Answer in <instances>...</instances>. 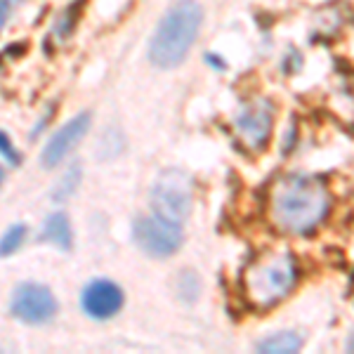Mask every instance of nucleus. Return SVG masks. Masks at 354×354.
Segmentation results:
<instances>
[{
  "label": "nucleus",
  "instance_id": "14",
  "mask_svg": "<svg viewBox=\"0 0 354 354\" xmlns=\"http://www.w3.org/2000/svg\"><path fill=\"white\" fill-rule=\"evenodd\" d=\"M24 239H26V225L10 227L3 234V239H0V258H8V255L17 253L21 248V243H24Z\"/></svg>",
  "mask_w": 354,
  "mask_h": 354
},
{
  "label": "nucleus",
  "instance_id": "12",
  "mask_svg": "<svg viewBox=\"0 0 354 354\" xmlns=\"http://www.w3.org/2000/svg\"><path fill=\"white\" fill-rule=\"evenodd\" d=\"M81 165L78 163H73L71 168L66 170L64 173V177H62L59 182H57V187L53 189V198H55V203H64V201H68V198L76 194V189H78V182H81Z\"/></svg>",
  "mask_w": 354,
  "mask_h": 354
},
{
  "label": "nucleus",
  "instance_id": "8",
  "mask_svg": "<svg viewBox=\"0 0 354 354\" xmlns=\"http://www.w3.org/2000/svg\"><path fill=\"white\" fill-rule=\"evenodd\" d=\"M90 113L83 111L78 113V116H73L71 121H66L64 125H62L57 133L50 137V142L45 145V149L41 153V163L43 168H55L57 163H62L66 158V153L73 149V147L78 145V142L83 140L85 133L90 130Z\"/></svg>",
  "mask_w": 354,
  "mask_h": 354
},
{
  "label": "nucleus",
  "instance_id": "6",
  "mask_svg": "<svg viewBox=\"0 0 354 354\" xmlns=\"http://www.w3.org/2000/svg\"><path fill=\"white\" fill-rule=\"evenodd\" d=\"M274 128V106L267 100H253L239 111L234 130L239 142L250 151H262L272 137Z\"/></svg>",
  "mask_w": 354,
  "mask_h": 354
},
{
  "label": "nucleus",
  "instance_id": "9",
  "mask_svg": "<svg viewBox=\"0 0 354 354\" xmlns=\"http://www.w3.org/2000/svg\"><path fill=\"white\" fill-rule=\"evenodd\" d=\"M81 302H83V310L88 317L104 322V319H111L113 314L121 312L123 290L113 281L97 279V281H90L88 286H85L83 295H81Z\"/></svg>",
  "mask_w": 354,
  "mask_h": 354
},
{
  "label": "nucleus",
  "instance_id": "1",
  "mask_svg": "<svg viewBox=\"0 0 354 354\" xmlns=\"http://www.w3.org/2000/svg\"><path fill=\"white\" fill-rule=\"evenodd\" d=\"M330 194L319 177L286 175L270 192V220L283 234H310L326 220Z\"/></svg>",
  "mask_w": 354,
  "mask_h": 354
},
{
  "label": "nucleus",
  "instance_id": "2",
  "mask_svg": "<svg viewBox=\"0 0 354 354\" xmlns=\"http://www.w3.org/2000/svg\"><path fill=\"white\" fill-rule=\"evenodd\" d=\"M203 10L196 0H177L163 15L149 43V59L158 68H175L185 62L198 38Z\"/></svg>",
  "mask_w": 354,
  "mask_h": 354
},
{
  "label": "nucleus",
  "instance_id": "15",
  "mask_svg": "<svg viewBox=\"0 0 354 354\" xmlns=\"http://www.w3.org/2000/svg\"><path fill=\"white\" fill-rule=\"evenodd\" d=\"M177 295H180V300L185 302H194L198 298V293H201V281H198V277L194 272H182L180 279H177Z\"/></svg>",
  "mask_w": 354,
  "mask_h": 354
},
{
  "label": "nucleus",
  "instance_id": "16",
  "mask_svg": "<svg viewBox=\"0 0 354 354\" xmlns=\"http://www.w3.org/2000/svg\"><path fill=\"white\" fill-rule=\"evenodd\" d=\"M0 156L5 158L8 163L12 165H19L21 163V153H17V149L12 147V142H10V137L0 130Z\"/></svg>",
  "mask_w": 354,
  "mask_h": 354
},
{
  "label": "nucleus",
  "instance_id": "17",
  "mask_svg": "<svg viewBox=\"0 0 354 354\" xmlns=\"http://www.w3.org/2000/svg\"><path fill=\"white\" fill-rule=\"evenodd\" d=\"M8 17H10V5H8V0H0V28L5 26Z\"/></svg>",
  "mask_w": 354,
  "mask_h": 354
},
{
  "label": "nucleus",
  "instance_id": "13",
  "mask_svg": "<svg viewBox=\"0 0 354 354\" xmlns=\"http://www.w3.org/2000/svg\"><path fill=\"white\" fill-rule=\"evenodd\" d=\"M85 0H78V5H68L64 12L59 15V19L55 21V36L59 38V41H64V38L71 36V31L76 28V21L78 17H81V8H83Z\"/></svg>",
  "mask_w": 354,
  "mask_h": 354
},
{
  "label": "nucleus",
  "instance_id": "19",
  "mask_svg": "<svg viewBox=\"0 0 354 354\" xmlns=\"http://www.w3.org/2000/svg\"><path fill=\"white\" fill-rule=\"evenodd\" d=\"M347 350H350V352H354V333H352V338H350V342H347Z\"/></svg>",
  "mask_w": 354,
  "mask_h": 354
},
{
  "label": "nucleus",
  "instance_id": "4",
  "mask_svg": "<svg viewBox=\"0 0 354 354\" xmlns=\"http://www.w3.org/2000/svg\"><path fill=\"white\" fill-rule=\"evenodd\" d=\"M192 201H194L192 177L185 170L173 168L158 175L151 192V203L156 215L182 225L192 213Z\"/></svg>",
  "mask_w": 354,
  "mask_h": 354
},
{
  "label": "nucleus",
  "instance_id": "11",
  "mask_svg": "<svg viewBox=\"0 0 354 354\" xmlns=\"http://www.w3.org/2000/svg\"><path fill=\"white\" fill-rule=\"evenodd\" d=\"M302 345V338L298 333H274L270 338H265L258 345L260 352H270V354H293L298 352Z\"/></svg>",
  "mask_w": 354,
  "mask_h": 354
},
{
  "label": "nucleus",
  "instance_id": "20",
  "mask_svg": "<svg viewBox=\"0 0 354 354\" xmlns=\"http://www.w3.org/2000/svg\"><path fill=\"white\" fill-rule=\"evenodd\" d=\"M0 182H3V168H0Z\"/></svg>",
  "mask_w": 354,
  "mask_h": 354
},
{
  "label": "nucleus",
  "instance_id": "7",
  "mask_svg": "<svg viewBox=\"0 0 354 354\" xmlns=\"http://www.w3.org/2000/svg\"><path fill=\"white\" fill-rule=\"evenodd\" d=\"M12 314L26 324H48L57 314V300L41 283H21L12 295Z\"/></svg>",
  "mask_w": 354,
  "mask_h": 354
},
{
  "label": "nucleus",
  "instance_id": "18",
  "mask_svg": "<svg viewBox=\"0 0 354 354\" xmlns=\"http://www.w3.org/2000/svg\"><path fill=\"white\" fill-rule=\"evenodd\" d=\"M205 62H210V64L218 68V71H222V68H225V62H222L220 57H215V55H205Z\"/></svg>",
  "mask_w": 354,
  "mask_h": 354
},
{
  "label": "nucleus",
  "instance_id": "10",
  "mask_svg": "<svg viewBox=\"0 0 354 354\" xmlns=\"http://www.w3.org/2000/svg\"><path fill=\"white\" fill-rule=\"evenodd\" d=\"M43 236L48 239L50 243L59 245V248L68 250L71 248V222L64 213H53L48 220H45L43 227Z\"/></svg>",
  "mask_w": 354,
  "mask_h": 354
},
{
  "label": "nucleus",
  "instance_id": "5",
  "mask_svg": "<svg viewBox=\"0 0 354 354\" xmlns=\"http://www.w3.org/2000/svg\"><path fill=\"white\" fill-rule=\"evenodd\" d=\"M135 241L145 250L147 255L153 258H168L182 248V227L177 222H170L161 215L151 218H137L135 222Z\"/></svg>",
  "mask_w": 354,
  "mask_h": 354
},
{
  "label": "nucleus",
  "instance_id": "3",
  "mask_svg": "<svg viewBox=\"0 0 354 354\" xmlns=\"http://www.w3.org/2000/svg\"><path fill=\"white\" fill-rule=\"evenodd\" d=\"M298 270L290 253H267L248 265L243 274L245 298L258 310L277 305L293 290Z\"/></svg>",
  "mask_w": 354,
  "mask_h": 354
}]
</instances>
